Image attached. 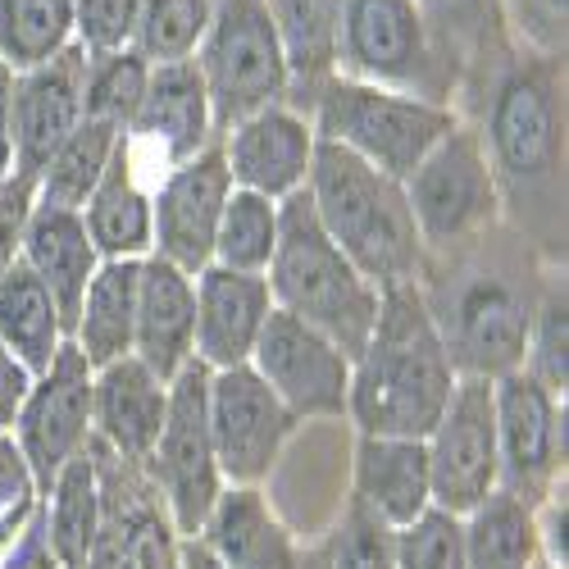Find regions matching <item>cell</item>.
Returning <instances> with one entry per match:
<instances>
[{
    "instance_id": "1",
    "label": "cell",
    "mask_w": 569,
    "mask_h": 569,
    "mask_svg": "<svg viewBox=\"0 0 569 569\" xmlns=\"http://www.w3.org/2000/svg\"><path fill=\"white\" fill-rule=\"evenodd\" d=\"M456 110L483 141L506 228L565 264V60L510 41L465 82Z\"/></svg>"
},
{
    "instance_id": "2",
    "label": "cell",
    "mask_w": 569,
    "mask_h": 569,
    "mask_svg": "<svg viewBox=\"0 0 569 569\" xmlns=\"http://www.w3.org/2000/svg\"><path fill=\"white\" fill-rule=\"evenodd\" d=\"M551 269L506 223L465 251L423 260L419 297L460 378L497 383L525 365L529 323Z\"/></svg>"
},
{
    "instance_id": "3",
    "label": "cell",
    "mask_w": 569,
    "mask_h": 569,
    "mask_svg": "<svg viewBox=\"0 0 569 569\" xmlns=\"http://www.w3.org/2000/svg\"><path fill=\"white\" fill-rule=\"evenodd\" d=\"M451 356L419 282L383 288L365 347L351 356L347 423L360 438H429L456 392Z\"/></svg>"
},
{
    "instance_id": "4",
    "label": "cell",
    "mask_w": 569,
    "mask_h": 569,
    "mask_svg": "<svg viewBox=\"0 0 569 569\" xmlns=\"http://www.w3.org/2000/svg\"><path fill=\"white\" fill-rule=\"evenodd\" d=\"M306 197L319 219V228L378 292L401 288V282H419L423 273V251L419 228L406 206V187L388 173L369 169L351 151L319 141L315 164L306 178Z\"/></svg>"
},
{
    "instance_id": "5",
    "label": "cell",
    "mask_w": 569,
    "mask_h": 569,
    "mask_svg": "<svg viewBox=\"0 0 569 569\" xmlns=\"http://www.w3.org/2000/svg\"><path fill=\"white\" fill-rule=\"evenodd\" d=\"M269 297L273 310L297 315L301 323L319 328L333 338L347 356H356L373 328L378 315V292L373 282L328 242L319 228L306 187L297 197L282 201V223H278V251L269 260Z\"/></svg>"
},
{
    "instance_id": "6",
    "label": "cell",
    "mask_w": 569,
    "mask_h": 569,
    "mask_svg": "<svg viewBox=\"0 0 569 569\" xmlns=\"http://www.w3.org/2000/svg\"><path fill=\"white\" fill-rule=\"evenodd\" d=\"M301 110L310 114L319 141H333V147L351 151L356 160L397 182H406L415 164L460 123L456 106L406 97V91L356 82L342 73L319 82Z\"/></svg>"
},
{
    "instance_id": "7",
    "label": "cell",
    "mask_w": 569,
    "mask_h": 569,
    "mask_svg": "<svg viewBox=\"0 0 569 569\" xmlns=\"http://www.w3.org/2000/svg\"><path fill=\"white\" fill-rule=\"evenodd\" d=\"M333 73L438 106L460 101V73L415 0H342Z\"/></svg>"
},
{
    "instance_id": "8",
    "label": "cell",
    "mask_w": 569,
    "mask_h": 569,
    "mask_svg": "<svg viewBox=\"0 0 569 569\" xmlns=\"http://www.w3.org/2000/svg\"><path fill=\"white\" fill-rule=\"evenodd\" d=\"M197 69L210 91L214 137L292 97V73L269 14V0H214L210 28L197 46Z\"/></svg>"
},
{
    "instance_id": "9",
    "label": "cell",
    "mask_w": 569,
    "mask_h": 569,
    "mask_svg": "<svg viewBox=\"0 0 569 569\" xmlns=\"http://www.w3.org/2000/svg\"><path fill=\"white\" fill-rule=\"evenodd\" d=\"M406 206L429 256H451L501 228V192L473 123H456L401 182Z\"/></svg>"
},
{
    "instance_id": "10",
    "label": "cell",
    "mask_w": 569,
    "mask_h": 569,
    "mask_svg": "<svg viewBox=\"0 0 569 569\" xmlns=\"http://www.w3.org/2000/svg\"><path fill=\"white\" fill-rule=\"evenodd\" d=\"M206 392H210V369L201 360L187 365L169 383V415L164 429L147 456V479L160 492L173 529L182 538H197L210 506L223 492V473L214 460L210 442V415H206Z\"/></svg>"
},
{
    "instance_id": "11",
    "label": "cell",
    "mask_w": 569,
    "mask_h": 569,
    "mask_svg": "<svg viewBox=\"0 0 569 569\" xmlns=\"http://www.w3.org/2000/svg\"><path fill=\"white\" fill-rule=\"evenodd\" d=\"M206 415L223 488H264L282 451L301 433L292 410L269 392V383L251 365L210 373Z\"/></svg>"
},
{
    "instance_id": "12",
    "label": "cell",
    "mask_w": 569,
    "mask_h": 569,
    "mask_svg": "<svg viewBox=\"0 0 569 569\" xmlns=\"http://www.w3.org/2000/svg\"><path fill=\"white\" fill-rule=\"evenodd\" d=\"M497 406V456H501V488L519 501L538 506L556 488H565V438H569V406L547 392L538 378L515 369L492 383Z\"/></svg>"
},
{
    "instance_id": "13",
    "label": "cell",
    "mask_w": 569,
    "mask_h": 569,
    "mask_svg": "<svg viewBox=\"0 0 569 569\" xmlns=\"http://www.w3.org/2000/svg\"><path fill=\"white\" fill-rule=\"evenodd\" d=\"M251 369L269 383V392L292 410L297 423H347L351 397V356L319 328L297 315L273 310L251 351Z\"/></svg>"
},
{
    "instance_id": "14",
    "label": "cell",
    "mask_w": 569,
    "mask_h": 569,
    "mask_svg": "<svg viewBox=\"0 0 569 569\" xmlns=\"http://www.w3.org/2000/svg\"><path fill=\"white\" fill-rule=\"evenodd\" d=\"M429 451L433 506L451 515H469L488 492L501 488V456H497V406L492 378H456V392L423 438Z\"/></svg>"
},
{
    "instance_id": "15",
    "label": "cell",
    "mask_w": 569,
    "mask_h": 569,
    "mask_svg": "<svg viewBox=\"0 0 569 569\" xmlns=\"http://www.w3.org/2000/svg\"><path fill=\"white\" fill-rule=\"evenodd\" d=\"M91 373L97 369L82 360V351L64 342L60 356L32 378L28 401L14 419V442L28 456L41 492L91 442Z\"/></svg>"
},
{
    "instance_id": "16",
    "label": "cell",
    "mask_w": 569,
    "mask_h": 569,
    "mask_svg": "<svg viewBox=\"0 0 569 569\" xmlns=\"http://www.w3.org/2000/svg\"><path fill=\"white\" fill-rule=\"evenodd\" d=\"M82 69H87V51L73 41L56 60L14 73L10 82V141H14L10 187L14 192L32 197L46 160L82 123Z\"/></svg>"
},
{
    "instance_id": "17",
    "label": "cell",
    "mask_w": 569,
    "mask_h": 569,
    "mask_svg": "<svg viewBox=\"0 0 569 569\" xmlns=\"http://www.w3.org/2000/svg\"><path fill=\"white\" fill-rule=\"evenodd\" d=\"M228 192H232V178L219 156V141L201 156L164 169L160 182L151 187V232H156L151 256L197 278L214 256V228Z\"/></svg>"
},
{
    "instance_id": "18",
    "label": "cell",
    "mask_w": 569,
    "mask_h": 569,
    "mask_svg": "<svg viewBox=\"0 0 569 569\" xmlns=\"http://www.w3.org/2000/svg\"><path fill=\"white\" fill-rule=\"evenodd\" d=\"M315 123L292 101L256 110L228 132H219V156L228 164L232 187H247V192H260L269 201H288L301 192L315 164Z\"/></svg>"
},
{
    "instance_id": "19",
    "label": "cell",
    "mask_w": 569,
    "mask_h": 569,
    "mask_svg": "<svg viewBox=\"0 0 569 569\" xmlns=\"http://www.w3.org/2000/svg\"><path fill=\"white\" fill-rule=\"evenodd\" d=\"M123 137H128L137 160H156L164 169L214 147L219 141L214 137V110H210V91H206L197 60L151 64L147 97H141Z\"/></svg>"
},
{
    "instance_id": "20",
    "label": "cell",
    "mask_w": 569,
    "mask_h": 569,
    "mask_svg": "<svg viewBox=\"0 0 569 569\" xmlns=\"http://www.w3.org/2000/svg\"><path fill=\"white\" fill-rule=\"evenodd\" d=\"M197 360L214 369L251 365V351L273 315L269 282L260 273H232L219 264H206L197 278Z\"/></svg>"
},
{
    "instance_id": "21",
    "label": "cell",
    "mask_w": 569,
    "mask_h": 569,
    "mask_svg": "<svg viewBox=\"0 0 569 569\" xmlns=\"http://www.w3.org/2000/svg\"><path fill=\"white\" fill-rule=\"evenodd\" d=\"M197 282L178 264L147 256L137 273V323H132V356L147 365L160 383L197 360Z\"/></svg>"
},
{
    "instance_id": "22",
    "label": "cell",
    "mask_w": 569,
    "mask_h": 569,
    "mask_svg": "<svg viewBox=\"0 0 569 569\" xmlns=\"http://www.w3.org/2000/svg\"><path fill=\"white\" fill-rule=\"evenodd\" d=\"M169 415V383L123 356L91 373V438L128 465H147Z\"/></svg>"
},
{
    "instance_id": "23",
    "label": "cell",
    "mask_w": 569,
    "mask_h": 569,
    "mask_svg": "<svg viewBox=\"0 0 569 569\" xmlns=\"http://www.w3.org/2000/svg\"><path fill=\"white\" fill-rule=\"evenodd\" d=\"M197 542L223 569H301L306 556L292 525L273 510L264 488H223Z\"/></svg>"
},
{
    "instance_id": "24",
    "label": "cell",
    "mask_w": 569,
    "mask_h": 569,
    "mask_svg": "<svg viewBox=\"0 0 569 569\" xmlns=\"http://www.w3.org/2000/svg\"><path fill=\"white\" fill-rule=\"evenodd\" d=\"M351 501L388 529H406L433 506L429 451L419 438H360L351 447Z\"/></svg>"
},
{
    "instance_id": "25",
    "label": "cell",
    "mask_w": 569,
    "mask_h": 569,
    "mask_svg": "<svg viewBox=\"0 0 569 569\" xmlns=\"http://www.w3.org/2000/svg\"><path fill=\"white\" fill-rule=\"evenodd\" d=\"M19 260L41 278V288L56 297V306L64 315V328L73 333L82 292H87L91 273L101 269V256H97V247H91L82 214L32 201L28 214H23V228H19Z\"/></svg>"
},
{
    "instance_id": "26",
    "label": "cell",
    "mask_w": 569,
    "mask_h": 569,
    "mask_svg": "<svg viewBox=\"0 0 569 569\" xmlns=\"http://www.w3.org/2000/svg\"><path fill=\"white\" fill-rule=\"evenodd\" d=\"M87 223V237L101 260H147L151 256V187H141V160L132 156L128 137L101 178V187L78 210Z\"/></svg>"
},
{
    "instance_id": "27",
    "label": "cell",
    "mask_w": 569,
    "mask_h": 569,
    "mask_svg": "<svg viewBox=\"0 0 569 569\" xmlns=\"http://www.w3.org/2000/svg\"><path fill=\"white\" fill-rule=\"evenodd\" d=\"M41 529L51 542L60 569H82L91 547H97L101 529H106V492H101V469H97V451L73 456L56 483L41 492Z\"/></svg>"
},
{
    "instance_id": "28",
    "label": "cell",
    "mask_w": 569,
    "mask_h": 569,
    "mask_svg": "<svg viewBox=\"0 0 569 569\" xmlns=\"http://www.w3.org/2000/svg\"><path fill=\"white\" fill-rule=\"evenodd\" d=\"M137 273L141 260H101L91 273L69 342L82 351L91 369H106L132 356V323H137Z\"/></svg>"
},
{
    "instance_id": "29",
    "label": "cell",
    "mask_w": 569,
    "mask_h": 569,
    "mask_svg": "<svg viewBox=\"0 0 569 569\" xmlns=\"http://www.w3.org/2000/svg\"><path fill=\"white\" fill-rule=\"evenodd\" d=\"M69 342L64 315L56 297L41 288V278L14 256V264L0 273V347H6L32 378L60 356Z\"/></svg>"
},
{
    "instance_id": "30",
    "label": "cell",
    "mask_w": 569,
    "mask_h": 569,
    "mask_svg": "<svg viewBox=\"0 0 569 569\" xmlns=\"http://www.w3.org/2000/svg\"><path fill=\"white\" fill-rule=\"evenodd\" d=\"M269 14L282 41L292 73V106L301 110L319 82L333 78V56H338V19L342 0H269Z\"/></svg>"
},
{
    "instance_id": "31",
    "label": "cell",
    "mask_w": 569,
    "mask_h": 569,
    "mask_svg": "<svg viewBox=\"0 0 569 569\" xmlns=\"http://www.w3.org/2000/svg\"><path fill=\"white\" fill-rule=\"evenodd\" d=\"M460 525L469 569H533L542 560L533 506L510 497L506 488L488 492L469 515H460Z\"/></svg>"
},
{
    "instance_id": "32",
    "label": "cell",
    "mask_w": 569,
    "mask_h": 569,
    "mask_svg": "<svg viewBox=\"0 0 569 569\" xmlns=\"http://www.w3.org/2000/svg\"><path fill=\"white\" fill-rule=\"evenodd\" d=\"M123 132L101 123V119H82L64 141L60 151L46 160L37 187H32V201L41 206H60V210H82L87 197L101 187L114 151H119Z\"/></svg>"
},
{
    "instance_id": "33",
    "label": "cell",
    "mask_w": 569,
    "mask_h": 569,
    "mask_svg": "<svg viewBox=\"0 0 569 569\" xmlns=\"http://www.w3.org/2000/svg\"><path fill=\"white\" fill-rule=\"evenodd\" d=\"M429 32L438 37V46L447 51V60L460 73V91L465 82L479 73L501 46H510L506 23H501V0H415Z\"/></svg>"
},
{
    "instance_id": "34",
    "label": "cell",
    "mask_w": 569,
    "mask_h": 569,
    "mask_svg": "<svg viewBox=\"0 0 569 569\" xmlns=\"http://www.w3.org/2000/svg\"><path fill=\"white\" fill-rule=\"evenodd\" d=\"M278 223H282V201H269L247 187H232L219 228H214V256L210 264L232 269V273H269V260L278 251Z\"/></svg>"
},
{
    "instance_id": "35",
    "label": "cell",
    "mask_w": 569,
    "mask_h": 569,
    "mask_svg": "<svg viewBox=\"0 0 569 569\" xmlns=\"http://www.w3.org/2000/svg\"><path fill=\"white\" fill-rule=\"evenodd\" d=\"M73 46V0H0V64L37 69Z\"/></svg>"
},
{
    "instance_id": "36",
    "label": "cell",
    "mask_w": 569,
    "mask_h": 569,
    "mask_svg": "<svg viewBox=\"0 0 569 569\" xmlns=\"http://www.w3.org/2000/svg\"><path fill=\"white\" fill-rule=\"evenodd\" d=\"M525 369L529 378L556 397H569V282L565 264H556L542 282V297L529 323V342H525Z\"/></svg>"
},
{
    "instance_id": "37",
    "label": "cell",
    "mask_w": 569,
    "mask_h": 569,
    "mask_svg": "<svg viewBox=\"0 0 569 569\" xmlns=\"http://www.w3.org/2000/svg\"><path fill=\"white\" fill-rule=\"evenodd\" d=\"M147 78H151V64L141 60L132 46H123V51H106V56H87L82 119H101V123L128 132L141 97H147Z\"/></svg>"
},
{
    "instance_id": "38",
    "label": "cell",
    "mask_w": 569,
    "mask_h": 569,
    "mask_svg": "<svg viewBox=\"0 0 569 569\" xmlns=\"http://www.w3.org/2000/svg\"><path fill=\"white\" fill-rule=\"evenodd\" d=\"M210 14H214V0H141L132 51L147 64L192 60L210 28Z\"/></svg>"
},
{
    "instance_id": "39",
    "label": "cell",
    "mask_w": 569,
    "mask_h": 569,
    "mask_svg": "<svg viewBox=\"0 0 569 569\" xmlns=\"http://www.w3.org/2000/svg\"><path fill=\"white\" fill-rule=\"evenodd\" d=\"M323 569H397V529L347 497L338 525L319 542Z\"/></svg>"
},
{
    "instance_id": "40",
    "label": "cell",
    "mask_w": 569,
    "mask_h": 569,
    "mask_svg": "<svg viewBox=\"0 0 569 569\" xmlns=\"http://www.w3.org/2000/svg\"><path fill=\"white\" fill-rule=\"evenodd\" d=\"M397 569H469L460 515L429 506L406 529H397Z\"/></svg>"
},
{
    "instance_id": "41",
    "label": "cell",
    "mask_w": 569,
    "mask_h": 569,
    "mask_svg": "<svg viewBox=\"0 0 569 569\" xmlns=\"http://www.w3.org/2000/svg\"><path fill=\"white\" fill-rule=\"evenodd\" d=\"M501 23L519 51L565 60V0H501Z\"/></svg>"
},
{
    "instance_id": "42",
    "label": "cell",
    "mask_w": 569,
    "mask_h": 569,
    "mask_svg": "<svg viewBox=\"0 0 569 569\" xmlns=\"http://www.w3.org/2000/svg\"><path fill=\"white\" fill-rule=\"evenodd\" d=\"M141 0H73V41L87 56H106L132 46Z\"/></svg>"
},
{
    "instance_id": "43",
    "label": "cell",
    "mask_w": 569,
    "mask_h": 569,
    "mask_svg": "<svg viewBox=\"0 0 569 569\" xmlns=\"http://www.w3.org/2000/svg\"><path fill=\"white\" fill-rule=\"evenodd\" d=\"M41 506L37 473L19 451L14 433H0V533H19Z\"/></svg>"
},
{
    "instance_id": "44",
    "label": "cell",
    "mask_w": 569,
    "mask_h": 569,
    "mask_svg": "<svg viewBox=\"0 0 569 569\" xmlns=\"http://www.w3.org/2000/svg\"><path fill=\"white\" fill-rule=\"evenodd\" d=\"M533 519H538V551H542V560L565 569L569 565V501H565V488L542 497L533 506Z\"/></svg>"
},
{
    "instance_id": "45",
    "label": "cell",
    "mask_w": 569,
    "mask_h": 569,
    "mask_svg": "<svg viewBox=\"0 0 569 569\" xmlns=\"http://www.w3.org/2000/svg\"><path fill=\"white\" fill-rule=\"evenodd\" d=\"M0 569H60L51 542H46V529H41V506L32 510L28 525L0 547Z\"/></svg>"
},
{
    "instance_id": "46",
    "label": "cell",
    "mask_w": 569,
    "mask_h": 569,
    "mask_svg": "<svg viewBox=\"0 0 569 569\" xmlns=\"http://www.w3.org/2000/svg\"><path fill=\"white\" fill-rule=\"evenodd\" d=\"M28 388H32V373L0 347V433H14V419L28 401Z\"/></svg>"
},
{
    "instance_id": "47",
    "label": "cell",
    "mask_w": 569,
    "mask_h": 569,
    "mask_svg": "<svg viewBox=\"0 0 569 569\" xmlns=\"http://www.w3.org/2000/svg\"><path fill=\"white\" fill-rule=\"evenodd\" d=\"M32 197L14 192V187H6L0 192V273H6L19 256V228H23V214H28Z\"/></svg>"
},
{
    "instance_id": "48",
    "label": "cell",
    "mask_w": 569,
    "mask_h": 569,
    "mask_svg": "<svg viewBox=\"0 0 569 569\" xmlns=\"http://www.w3.org/2000/svg\"><path fill=\"white\" fill-rule=\"evenodd\" d=\"M10 82L14 73L0 64V192L10 187V173H14V141H10Z\"/></svg>"
},
{
    "instance_id": "49",
    "label": "cell",
    "mask_w": 569,
    "mask_h": 569,
    "mask_svg": "<svg viewBox=\"0 0 569 569\" xmlns=\"http://www.w3.org/2000/svg\"><path fill=\"white\" fill-rule=\"evenodd\" d=\"M82 569H132V560H128V551H123V542H119V533L110 525L101 529V538H97V547H91Z\"/></svg>"
},
{
    "instance_id": "50",
    "label": "cell",
    "mask_w": 569,
    "mask_h": 569,
    "mask_svg": "<svg viewBox=\"0 0 569 569\" xmlns=\"http://www.w3.org/2000/svg\"><path fill=\"white\" fill-rule=\"evenodd\" d=\"M178 569H223L197 538H182V551H178Z\"/></svg>"
},
{
    "instance_id": "51",
    "label": "cell",
    "mask_w": 569,
    "mask_h": 569,
    "mask_svg": "<svg viewBox=\"0 0 569 569\" xmlns=\"http://www.w3.org/2000/svg\"><path fill=\"white\" fill-rule=\"evenodd\" d=\"M301 569H323V551H319V542H315V547H306V556H301Z\"/></svg>"
},
{
    "instance_id": "52",
    "label": "cell",
    "mask_w": 569,
    "mask_h": 569,
    "mask_svg": "<svg viewBox=\"0 0 569 569\" xmlns=\"http://www.w3.org/2000/svg\"><path fill=\"white\" fill-rule=\"evenodd\" d=\"M533 569H556V565H547V560H538V565H533Z\"/></svg>"
},
{
    "instance_id": "53",
    "label": "cell",
    "mask_w": 569,
    "mask_h": 569,
    "mask_svg": "<svg viewBox=\"0 0 569 569\" xmlns=\"http://www.w3.org/2000/svg\"><path fill=\"white\" fill-rule=\"evenodd\" d=\"M10 538H14V533H0V547H6V542H10Z\"/></svg>"
}]
</instances>
